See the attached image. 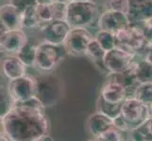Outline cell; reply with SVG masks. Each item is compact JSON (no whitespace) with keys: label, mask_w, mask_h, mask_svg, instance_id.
I'll list each match as a JSON object with an SVG mask.
<instances>
[{"label":"cell","mask_w":152,"mask_h":141,"mask_svg":"<svg viewBox=\"0 0 152 141\" xmlns=\"http://www.w3.org/2000/svg\"><path fill=\"white\" fill-rule=\"evenodd\" d=\"M38 15L41 23V27L39 29L43 28L45 25H46L48 23L52 22L54 20L53 12H52L51 5H38Z\"/></svg>","instance_id":"83f0119b"},{"label":"cell","mask_w":152,"mask_h":141,"mask_svg":"<svg viewBox=\"0 0 152 141\" xmlns=\"http://www.w3.org/2000/svg\"><path fill=\"white\" fill-rule=\"evenodd\" d=\"M105 55H106V51L102 48V46L99 44L98 41L94 38V40L88 45L85 56L88 57L94 64L96 65L99 68V69H102L103 71L106 72L104 67Z\"/></svg>","instance_id":"d6986e66"},{"label":"cell","mask_w":152,"mask_h":141,"mask_svg":"<svg viewBox=\"0 0 152 141\" xmlns=\"http://www.w3.org/2000/svg\"><path fill=\"white\" fill-rule=\"evenodd\" d=\"M144 126L145 127L146 130H148V132L150 134H152V117H149L148 119V121L144 123Z\"/></svg>","instance_id":"836d02e7"},{"label":"cell","mask_w":152,"mask_h":141,"mask_svg":"<svg viewBox=\"0 0 152 141\" xmlns=\"http://www.w3.org/2000/svg\"><path fill=\"white\" fill-rule=\"evenodd\" d=\"M125 134L128 141H152V134L148 132L144 124Z\"/></svg>","instance_id":"d4e9b609"},{"label":"cell","mask_w":152,"mask_h":141,"mask_svg":"<svg viewBox=\"0 0 152 141\" xmlns=\"http://www.w3.org/2000/svg\"><path fill=\"white\" fill-rule=\"evenodd\" d=\"M129 24L128 14L115 10H105L98 18L97 27L98 30H105L116 34Z\"/></svg>","instance_id":"9c48e42d"},{"label":"cell","mask_w":152,"mask_h":141,"mask_svg":"<svg viewBox=\"0 0 152 141\" xmlns=\"http://www.w3.org/2000/svg\"><path fill=\"white\" fill-rule=\"evenodd\" d=\"M12 3L14 6H16L22 12L26 9H28L31 6L38 5L36 0H12Z\"/></svg>","instance_id":"1f68e13d"},{"label":"cell","mask_w":152,"mask_h":141,"mask_svg":"<svg viewBox=\"0 0 152 141\" xmlns=\"http://www.w3.org/2000/svg\"><path fill=\"white\" fill-rule=\"evenodd\" d=\"M41 23L38 15V5L31 6L23 12V28H40Z\"/></svg>","instance_id":"44dd1931"},{"label":"cell","mask_w":152,"mask_h":141,"mask_svg":"<svg viewBox=\"0 0 152 141\" xmlns=\"http://www.w3.org/2000/svg\"><path fill=\"white\" fill-rule=\"evenodd\" d=\"M100 9L93 0H71L68 2L66 21L71 27H88L97 24Z\"/></svg>","instance_id":"7a4b0ae2"},{"label":"cell","mask_w":152,"mask_h":141,"mask_svg":"<svg viewBox=\"0 0 152 141\" xmlns=\"http://www.w3.org/2000/svg\"><path fill=\"white\" fill-rule=\"evenodd\" d=\"M113 126V119L100 111H96L89 116L86 121V129L92 137L97 138Z\"/></svg>","instance_id":"9a60e30c"},{"label":"cell","mask_w":152,"mask_h":141,"mask_svg":"<svg viewBox=\"0 0 152 141\" xmlns=\"http://www.w3.org/2000/svg\"><path fill=\"white\" fill-rule=\"evenodd\" d=\"M127 141H128V140H127Z\"/></svg>","instance_id":"b9f144b4"},{"label":"cell","mask_w":152,"mask_h":141,"mask_svg":"<svg viewBox=\"0 0 152 141\" xmlns=\"http://www.w3.org/2000/svg\"><path fill=\"white\" fill-rule=\"evenodd\" d=\"M0 19L4 30L23 28V12L12 2L1 6Z\"/></svg>","instance_id":"5bb4252c"},{"label":"cell","mask_w":152,"mask_h":141,"mask_svg":"<svg viewBox=\"0 0 152 141\" xmlns=\"http://www.w3.org/2000/svg\"><path fill=\"white\" fill-rule=\"evenodd\" d=\"M116 46L136 56L144 53L148 43L140 24H129L115 34Z\"/></svg>","instance_id":"277c9868"},{"label":"cell","mask_w":152,"mask_h":141,"mask_svg":"<svg viewBox=\"0 0 152 141\" xmlns=\"http://www.w3.org/2000/svg\"><path fill=\"white\" fill-rule=\"evenodd\" d=\"M128 17L130 24H140L152 18V0H129Z\"/></svg>","instance_id":"2e32d148"},{"label":"cell","mask_w":152,"mask_h":141,"mask_svg":"<svg viewBox=\"0 0 152 141\" xmlns=\"http://www.w3.org/2000/svg\"><path fill=\"white\" fill-rule=\"evenodd\" d=\"M136 55L121 47H114L106 52L104 57V67L108 74H122L132 68L136 61Z\"/></svg>","instance_id":"5b68a950"},{"label":"cell","mask_w":152,"mask_h":141,"mask_svg":"<svg viewBox=\"0 0 152 141\" xmlns=\"http://www.w3.org/2000/svg\"><path fill=\"white\" fill-rule=\"evenodd\" d=\"M113 126L114 128H116L118 131L122 132L124 134H128L129 132H132L134 129L132 124H129L126 119L123 118V116L121 114L117 116L116 118L113 119Z\"/></svg>","instance_id":"f546056e"},{"label":"cell","mask_w":152,"mask_h":141,"mask_svg":"<svg viewBox=\"0 0 152 141\" xmlns=\"http://www.w3.org/2000/svg\"><path fill=\"white\" fill-rule=\"evenodd\" d=\"M8 90L13 103H24L37 96L38 80L31 74H25L22 77L8 81Z\"/></svg>","instance_id":"8992f818"},{"label":"cell","mask_w":152,"mask_h":141,"mask_svg":"<svg viewBox=\"0 0 152 141\" xmlns=\"http://www.w3.org/2000/svg\"><path fill=\"white\" fill-rule=\"evenodd\" d=\"M134 97L137 98L146 106L152 104V83L148 84H139L135 90Z\"/></svg>","instance_id":"cb8c5ba5"},{"label":"cell","mask_w":152,"mask_h":141,"mask_svg":"<svg viewBox=\"0 0 152 141\" xmlns=\"http://www.w3.org/2000/svg\"><path fill=\"white\" fill-rule=\"evenodd\" d=\"M99 97L109 103L122 104L128 98V91L127 88L119 82L109 79L100 88Z\"/></svg>","instance_id":"4fadbf2b"},{"label":"cell","mask_w":152,"mask_h":141,"mask_svg":"<svg viewBox=\"0 0 152 141\" xmlns=\"http://www.w3.org/2000/svg\"><path fill=\"white\" fill-rule=\"evenodd\" d=\"M148 21H149V22H150V23H151V25H152V18H151V19H149V20H148Z\"/></svg>","instance_id":"ab89813d"},{"label":"cell","mask_w":152,"mask_h":141,"mask_svg":"<svg viewBox=\"0 0 152 141\" xmlns=\"http://www.w3.org/2000/svg\"><path fill=\"white\" fill-rule=\"evenodd\" d=\"M144 57L146 60H148L150 63H152V43L146 45L144 52Z\"/></svg>","instance_id":"d6a6232c"},{"label":"cell","mask_w":152,"mask_h":141,"mask_svg":"<svg viewBox=\"0 0 152 141\" xmlns=\"http://www.w3.org/2000/svg\"><path fill=\"white\" fill-rule=\"evenodd\" d=\"M95 39L98 41L102 48L108 52L116 47V38L115 34L105 30H98L95 36Z\"/></svg>","instance_id":"7402d4cb"},{"label":"cell","mask_w":152,"mask_h":141,"mask_svg":"<svg viewBox=\"0 0 152 141\" xmlns=\"http://www.w3.org/2000/svg\"><path fill=\"white\" fill-rule=\"evenodd\" d=\"M3 75L8 81L17 79L27 74L28 67L21 60L17 55H9L3 57L1 62Z\"/></svg>","instance_id":"e0dca14e"},{"label":"cell","mask_w":152,"mask_h":141,"mask_svg":"<svg viewBox=\"0 0 152 141\" xmlns=\"http://www.w3.org/2000/svg\"><path fill=\"white\" fill-rule=\"evenodd\" d=\"M51 9L53 12L54 20H66L68 2L64 0H56L51 3Z\"/></svg>","instance_id":"4316f807"},{"label":"cell","mask_w":152,"mask_h":141,"mask_svg":"<svg viewBox=\"0 0 152 141\" xmlns=\"http://www.w3.org/2000/svg\"><path fill=\"white\" fill-rule=\"evenodd\" d=\"M28 40V36L23 28L3 30L1 38H0V48L4 53L17 55Z\"/></svg>","instance_id":"30bf717a"},{"label":"cell","mask_w":152,"mask_h":141,"mask_svg":"<svg viewBox=\"0 0 152 141\" xmlns=\"http://www.w3.org/2000/svg\"><path fill=\"white\" fill-rule=\"evenodd\" d=\"M0 141H10V140L5 137H3V135H1V137H0Z\"/></svg>","instance_id":"8d00e7d4"},{"label":"cell","mask_w":152,"mask_h":141,"mask_svg":"<svg viewBox=\"0 0 152 141\" xmlns=\"http://www.w3.org/2000/svg\"><path fill=\"white\" fill-rule=\"evenodd\" d=\"M87 141H101L100 139H98V138H95V137H92L91 139H89Z\"/></svg>","instance_id":"74e56055"},{"label":"cell","mask_w":152,"mask_h":141,"mask_svg":"<svg viewBox=\"0 0 152 141\" xmlns=\"http://www.w3.org/2000/svg\"><path fill=\"white\" fill-rule=\"evenodd\" d=\"M41 141H54V139L52 138L49 134H48V135H45V137L43 139H42Z\"/></svg>","instance_id":"d590c367"},{"label":"cell","mask_w":152,"mask_h":141,"mask_svg":"<svg viewBox=\"0 0 152 141\" xmlns=\"http://www.w3.org/2000/svg\"><path fill=\"white\" fill-rule=\"evenodd\" d=\"M132 71L138 84L152 83V63L145 57L134 62Z\"/></svg>","instance_id":"ac0fdd59"},{"label":"cell","mask_w":152,"mask_h":141,"mask_svg":"<svg viewBox=\"0 0 152 141\" xmlns=\"http://www.w3.org/2000/svg\"><path fill=\"white\" fill-rule=\"evenodd\" d=\"M64 1H67V2H70L71 0H64Z\"/></svg>","instance_id":"60d3db41"},{"label":"cell","mask_w":152,"mask_h":141,"mask_svg":"<svg viewBox=\"0 0 152 141\" xmlns=\"http://www.w3.org/2000/svg\"><path fill=\"white\" fill-rule=\"evenodd\" d=\"M121 115L135 129L143 125L150 117L149 106L135 97H128L121 106Z\"/></svg>","instance_id":"ba28073f"},{"label":"cell","mask_w":152,"mask_h":141,"mask_svg":"<svg viewBox=\"0 0 152 141\" xmlns=\"http://www.w3.org/2000/svg\"><path fill=\"white\" fill-rule=\"evenodd\" d=\"M94 38L95 36L86 27H72L64 43L67 55L75 57L85 56L88 45Z\"/></svg>","instance_id":"52a82bcc"},{"label":"cell","mask_w":152,"mask_h":141,"mask_svg":"<svg viewBox=\"0 0 152 141\" xmlns=\"http://www.w3.org/2000/svg\"><path fill=\"white\" fill-rule=\"evenodd\" d=\"M149 112H150V117H152V104L149 106Z\"/></svg>","instance_id":"f35d334b"},{"label":"cell","mask_w":152,"mask_h":141,"mask_svg":"<svg viewBox=\"0 0 152 141\" xmlns=\"http://www.w3.org/2000/svg\"><path fill=\"white\" fill-rule=\"evenodd\" d=\"M141 27H142V30L144 32L145 38L146 40V43L151 44L152 43V25L149 21H145L143 23H140Z\"/></svg>","instance_id":"4dcf8cb0"},{"label":"cell","mask_w":152,"mask_h":141,"mask_svg":"<svg viewBox=\"0 0 152 141\" xmlns=\"http://www.w3.org/2000/svg\"><path fill=\"white\" fill-rule=\"evenodd\" d=\"M36 1H37L38 5H48L53 3L56 0H36Z\"/></svg>","instance_id":"e575fe53"},{"label":"cell","mask_w":152,"mask_h":141,"mask_svg":"<svg viewBox=\"0 0 152 141\" xmlns=\"http://www.w3.org/2000/svg\"><path fill=\"white\" fill-rule=\"evenodd\" d=\"M121 106L122 104H113L105 102L102 98L98 97L96 102V110L100 111L113 119L121 114Z\"/></svg>","instance_id":"603a6c76"},{"label":"cell","mask_w":152,"mask_h":141,"mask_svg":"<svg viewBox=\"0 0 152 141\" xmlns=\"http://www.w3.org/2000/svg\"><path fill=\"white\" fill-rule=\"evenodd\" d=\"M18 57L23 61V63L28 68H35L36 56H37V45H35L29 40L27 41L18 54Z\"/></svg>","instance_id":"ffe728a7"},{"label":"cell","mask_w":152,"mask_h":141,"mask_svg":"<svg viewBox=\"0 0 152 141\" xmlns=\"http://www.w3.org/2000/svg\"><path fill=\"white\" fill-rule=\"evenodd\" d=\"M45 106L36 96L24 103H14L1 116V135L10 141H41L49 134Z\"/></svg>","instance_id":"6da1fadb"},{"label":"cell","mask_w":152,"mask_h":141,"mask_svg":"<svg viewBox=\"0 0 152 141\" xmlns=\"http://www.w3.org/2000/svg\"><path fill=\"white\" fill-rule=\"evenodd\" d=\"M71 29V25L66 20H53L40 30L44 35L45 40L54 44L64 45Z\"/></svg>","instance_id":"8fae6325"},{"label":"cell","mask_w":152,"mask_h":141,"mask_svg":"<svg viewBox=\"0 0 152 141\" xmlns=\"http://www.w3.org/2000/svg\"><path fill=\"white\" fill-rule=\"evenodd\" d=\"M37 97L45 104V107L55 104L57 100L59 99L60 92V87L58 83L52 77H42L37 78Z\"/></svg>","instance_id":"7c38bea8"},{"label":"cell","mask_w":152,"mask_h":141,"mask_svg":"<svg viewBox=\"0 0 152 141\" xmlns=\"http://www.w3.org/2000/svg\"><path fill=\"white\" fill-rule=\"evenodd\" d=\"M104 8L105 10H115L128 14L129 10V0H106Z\"/></svg>","instance_id":"484cf974"},{"label":"cell","mask_w":152,"mask_h":141,"mask_svg":"<svg viewBox=\"0 0 152 141\" xmlns=\"http://www.w3.org/2000/svg\"><path fill=\"white\" fill-rule=\"evenodd\" d=\"M97 138L100 139L101 141H127L126 134L122 132L118 131L114 127L101 134Z\"/></svg>","instance_id":"f1b7e54d"},{"label":"cell","mask_w":152,"mask_h":141,"mask_svg":"<svg viewBox=\"0 0 152 141\" xmlns=\"http://www.w3.org/2000/svg\"><path fill=\"white\" fill-rule=\"evenodd\" d=\"M67 55L64 45H58L44 40L37 44L35 68L43 72H51L64 59Z\"/></svg>","instance_id":"3957f363"}]
</instances>
